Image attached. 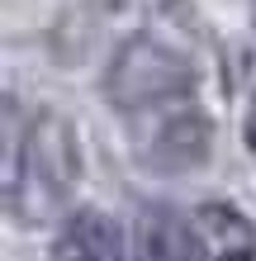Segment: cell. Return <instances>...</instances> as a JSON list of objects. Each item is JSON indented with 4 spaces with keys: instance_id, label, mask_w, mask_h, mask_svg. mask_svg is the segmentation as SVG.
I'll use <instances>...</instances> for the list:
<instances>
[{
    "instance_id": "1",
    "label": "cell",
    "mask_w": 256,
    "mask_h": 261,
    "mask_svg": "<svg viewBox=\"0 0 256 261\" xmlns=\"http://www.w3.org/2000/svg\"><path fill=\"white\" fill-rule=\"evenodd\" d=\"M76 180V147L71 133L57 114H43L24 138V152L14 162V171H5V199L10 209L29 223H43L48 214L71 195Z\"/></svg>"
},
{
    "instance_id": "2",
    "label": "cell",
    "mask_w": 256,
    "mask_h": 261,
    "mask_svg": "<svg viewBox=\"0 0 256 261\" xmlns=\"http://www.w3.org/2000/svg\"><path fill=\"white\" fill-rule=\"evenodd\" d=\"M104 90L124 114L147 119L161 114L171 105H185L194 95V71L180 53H171L166 43L157 38H128L119 48L109 76H104Z\"/></svg>"
},
{
    "instance_id": "3",
    "label": "cell",
    "mask_w": 256,
    "mask_h": 261,
    "mask_svg": "<svg viewBox=\"0 0 256 261\" xmlns=\"http://www.w3.org/2000/svg\"><path fill=\"white\" fill-rule=\"evenodd\" d=\"M194 242H200V261H256V228L223 199L194 209Z\"/></svg>"
},
{
    "instance_id": "4",
    "label": "cell",
    "mask_w": 256,
    "mask_h": 261,
    "mask_svg": "<svg viewBox=\"0 0 256 261\" xmlns=\"http://www.w3.org/2000/svg\"><path fill=\"white\" fill-rule=\"evenodd\" d=\"M52 261H124V242H119L114 219H104L95 209L71 214L62 238H57Z\"/></svg>"
},
{
    "instance_id": "5",
    "label": "cell",
    "mask_w": 256,
    "mask_h": 261,
    "mask_svg": "<svg viewBox=\"0 0 256 261\" xmlns=\"http://www.w3.org/2000/svg\"><path fill=\"white\" fill-rule=\"evenodd\" d=\"M194 228H185L176 214L147 209L138 219V261H194Z\"/></svg>"
},
{
    "instance_id": "6",
    "label": "cell",
    "mask_w": 256,
    "mask_h": 261,
    "mask_svg": "<svg viewBox=\"0 0 256 261\" xmlns=\"http://www.w3.org/2000/svg\"><path fill=\"white\" fill-rule=\"evenodd\" d=\"M109 5H119V10H166L176 0H109Z\"/></svg>"
},
{
    "instance_id": "7",
    "label": "cell",
    "mask_w": 256,
    "mask_h": 261,
    "mask_svg": "<svg viewBox=\"0 0 256 261\" xmlns=\"http://www.w3.org/2000/svg\"><path fill=\"white\" fill-rule=\"evenodd\" d=\"M247 147H251V157H256V105H251V114H247Z\"/></svg>"
},
{
    "instance_id": "8",
    "label": "cell",
    "mask_w": 256,
    "mask_h": 261,
    "mask_svg": "<svg viewBox=\"0 0 256 261\" xmlns=\"http://www.w3.org/2000/svg\"><path fill=\"white\" fill-rule=\"evenodd\" d=\"M251 5H256V0H251Z\"/></svg>"
}]
</instances>
